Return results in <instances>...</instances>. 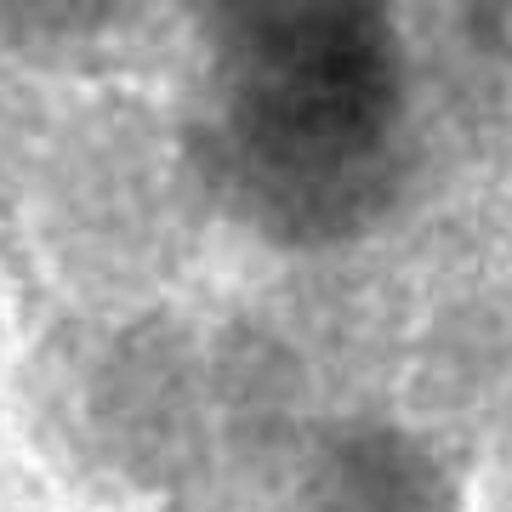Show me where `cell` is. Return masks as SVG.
Listing matches in <instances>:
<instances>
[{"instance_id":"1","label":"cell","mask_w":512,"mask_h":512,"mask_svg":"<svg viewBox=\"0 0 512 512\" xmlns=\"http://www.w3.org/2000/svg\"><path fill=\"white\" fill-rule=\"evenodd\" d=\"M228 148L256 211L291 239L370 222L399 188L404 46L387 0H217Z\"/></svg>"}]
</instances>
